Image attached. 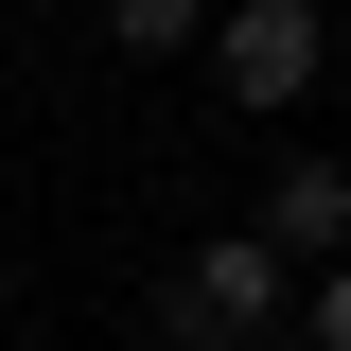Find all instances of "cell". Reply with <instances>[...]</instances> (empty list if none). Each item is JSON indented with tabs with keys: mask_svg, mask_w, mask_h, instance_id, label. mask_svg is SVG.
<instances>
[{
	"mask_svg": "<svg viewBox=\"0 0 351 351\" xmlns=\"http://www.w3.org/2000/svg\"><path fill=\"white\" fill-rule=\"evenodd\" d=\"M263 246H281V263H334L351 246V158H281V176H263Z\"/></svg>",
	"mask_w": 351,
	"mask_h": 351,
	"instance_id": "3957f363",
	"label": "cell"
},
{
	"mask_svg": "<svg viewBox=\"0 0 351 351\" xmlns=\"http://www.w3.org/2000/svg\"><path fill=\"white\" fill-rule=\"evenodd\" d=\"M193 53H211L228 106H299L316 53H334V18H316V0H211V36H193Z\"/></svg>",
	"mask_w": 351,
	"mask_h": 351,
	"instance_id": "7a4b0ae2",
	"label": "cell"
},
{
	"mask_svg": "<svg viewBox=\"0 0 351 351\" xmlns=\"http://www.w3.org/2000/svg\"><path fill=\"white\" fill-rule=\"evenodd\" d=\"M316 351H351V246L316 263Z\"/></svg>",
	"mask_w": 351,
	"mask_h": 351,
	"instance_id": "5b68a950",
	"label": "cell"
},
{
	"mask_svg": "<svg viewBox=\"0 0 351 351\" xmlns=\"http://www.w3.org/2000/svg\"><path fill=\"white\" fill-rule=\"evenodd\" d=\"M281 316H299V263L263 246V228H211V246L158 281V334H176V351H263Z\"/></svg>",
	"mask_w": 351,
	"mask_h": 351,
	"instance_id": "6da1fadb",
	"label": "cell"
},
{
	"mask_svg": "<svg viewBox=\"0 0 351 351\" xmlns=\"http://www.w3.org/2000/svg\"><path fill=\"white\" fill-rule=\"evenodd\" d=\"M193 36H211V0H106V53H141V71L193 53Z\"/></svg>",
	"mask_w": 351,
	"mask_h": 351,
	"instance_id": "277c9868",
	"label": "cell"
}]
</instances>
